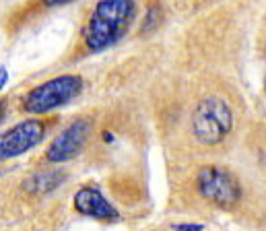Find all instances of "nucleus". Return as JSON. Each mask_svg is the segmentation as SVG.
Segmentation results:
<instances>
[{
    "label": "nucleus",
    "mask_w": 266,
    "mask_h": 231,
    "mask_svg": "<svg viewBox=\"0 0 266 231\" xmlns=\"http://www.w3.org/2000/svg\"><path fill=\"white\" fill-rule=\"evenodd\" d=\"M135 13L137 3H132V0H101L97 3L91 19L83 29L87 48L91 52L111 48L128 31Z\"/></svg>",
    "instance_id": "1"
},
{
    "label": "nucleus",
    "mask_w": 266,
    "mask_h": 231,
    "mask_svg": "<svg viewBox=\"0 0 266 231\" xmlns=\"http://www.w3.org/2000/svg\"><path fill=\"white\" fill-rule=\"evenodd\" d=\"M83 91V79L79 74H60L37 87L23 97V109L29 113H46L60 105L70 103Z\"/></svg>",
    "instance_id": "2"
},
{
    "label": "nucleus",
    "mask_w": 266,
    "mask_h": 231,
    "mask_svg": "<svg viewBox=\"0 0 266 231\" xmlns=\"http://www.w3.org/2000/svg\"><path fill=\"white\" fill-rule=\"evenodd\" d=\"M233 128V113L219 97L202 99L192 113V132L202 145H219Z\"/></svg>",
    "instance_id": "3"
},
{
    "label": "nucleus",
    "mask_w": 266,
    "mask_h": 231,
    "mask_svg": "<svg viewBox=\"0 0 266 231\" xmlns=\"http://www.w3.org/2000/svg\"><path fill=\"white\" fill-rule=\"evenodd\" d=\"M196 186H198V192L208 202L223 206V208L233 206L241 196V188H239L237 180L233 178V174H229L227 169L217 167V165L202 167L196 176Z\"/></svg>",
    "instance_id": "4"
},
{
    "label": "nucleus",
    "mask_w": 266,
    "mask_h": 231,
    "mask_svg": "<svg viewBox=\"0 0 266 231\" xmlns=\"http://www.w3.org/2000/svg\"><path fill=\"white\" fill-rule=\"evenodd\" d=\"M91 128H93V122L89 118H79L70 126H66L48 147V151H46L48 161L64 163V161L77 157L83 151V147L91 134Z\"/></svg>",
    "instance_id": "5"
},
{
    "label": "nucleus",
    "mask_w": 266,
    "mask_h": 231,
    "mask_svg": "<svg viewBox=\"0 0 266 231\" xmlns=\"http://www.w3.org/2000/svg\"><path fill=\"white\" fill-rule=\"evenodd\" d=\"M44 130H46L44 122L35 120V118L23 120L21 124L13 126L11 130H7L3 134V139H0V157L13 159V157L27 153L44 139Z\"/></svg>",
    "instance_id": "6"
},
{
    "label": "nucleus",
    "mask_w": 266,
    "mask_h": 231,
    "mask_svg": "<svg viewBox=\"0 0 266 231\" xmlns=\"http://www.w3.org/2000/svg\"><path fill=\"white\" fill-rule=\"evenodd\" d=\"M74 208L81 215L93 217L99 221H118L120 219V213L97 188H81L74 194Z\"/></svg>",
    "instance_id": "7"
},
{
    "label": "nucleus",
    "mask_w": 266,
    "mask_h": 231,
    "mask_svg": "<svg viewBox=\"0 0 266 231\" xmlns=\"http://www.w3.org/2000/svg\"><path fill=\"white\" fill-rule=\"evenodd\" d=\"M64 180H66V176H64L62 171H58V169L35 171V174H31V176L23 182V186H25V190L31 192V194H46V192L58 188Z\"/></svg>",
    "instance_id": "8"
},
{
    "label": "nucleus",
    "mask_w": 266,
    "mask_h": 231,
    "mask_svg": "<svg viewBox=\"0 0 266 231\" xmlns=\"http://www.w3.org/2000/svg\"><path fill=\"white\" fill-rule=\"evenodd\" d=\"M174 231H204V227L196 223H182V225H176Z\"/></svg>",
    "instance_id": "9"
},
{
    "label": "nucleus",
    "mask_w": 266,
    "mask_h": 231,
    "mask_svg": "<svg viewBox=\"0 0 266 231\" xmlns=\"http://www.w3.org/2000/svg\"><path fill=\"white\" fill-rule=\"evenodd\" d=\"M7 79H9V76H7V70L3 68V79H0V83H3V87H5V83H7Z\"/></svg>",
    "instance_id": "10"
}]
</instances>
